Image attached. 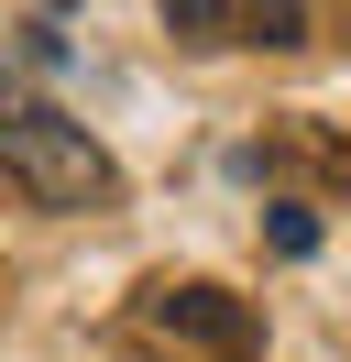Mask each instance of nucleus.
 <instances>
[{
    "label": "nucleus",
    "instance_id": "1",
    "mask_svg": "<svg viewBox=\"0 0 351 362\" xmlns=\"http://www.w3.org/2000/svg\"><path fill=\"white\" fill-rule=\"evenodd\" d=\"M0 176L33 209H110L121 198V165L99 154V132L66 121L55 99H33V88H0Z\"/></svg>",
    "mask_w": 351,
    "mask_h": 362
},
{
    "label": "nucleus",
    "instance_id": "2",
    "mask_svg": "<svg viewBox=\"0 0 351 362\" xmlns=\"http://www.w3.org/2000/svg\"><path fill=\"white\" fill-rule=\"evenodd\" d=\"M154 329L165 340H197V351H219V362H263V318L241 308L231 286H154Z\"/></svg>",
    "mask_w": 351,
    "mask_h": 362
},
{
    "label": "nucleus",
    "instance_id": "3",
    "mask_svg": "<svg viewBox=\"0 0 351 362\" xmlns=\"http://www.w3.org/2000/svg\"><path fill=\"white\" fill-rule=\"evenodd\" d=\"M231 23H241L231 0H165V33H176V45H231Z\"/></svg>",
    "mask_w": 351,
    "mask_h": 362
},
{
    "label": "nucleus",
    "instance_id": "4",
    "mask_svg": "<svg viewBox=\"0 0 351 362\" xmlns=\"http://www.w3.org/2000/svg\"><path fill=\"white\" fill-rule=\"evenodd\" d=\"M241 33H253V45H297V0H253Z\"/></svg>",
    "mask_w": 351,
    "mask_h": 362
},
{
    "label": "nucleus",
    "instance_id": "5",
    "mask_svg": "<svg viewBox=\"0 0 351 362\" xmlns=\"http://www.w3.org/2000/svg\"><path fill=\"white\" fill-rule=\"evenodd\" d=\"M263 230H275V252H318V220H307V209H275Z\"/></svg>",
    "mask_w": 351,
    "mask_h": 362
}]
</instances>
